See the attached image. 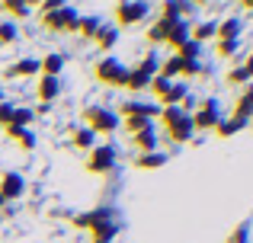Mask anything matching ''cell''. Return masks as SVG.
<instances>
[{
  "label": "cell",
  "instance_id": "cell-1",
  "mask_svg": "<svg viewBox=\"0 0 253 243\" xmlns=\"http://www.w3.org/2000/svg\"><path fill=\"white\" fill-rule=\"evenodd\" d=\"M81 119H84V128H90L93 135H116L119 131V115L109 106H86Z\"/></svg>",
  "mask_w": 253,
  "mask_h": 243
},
{
  "label": "cell",
  "instance_id": "cell-2",
  "mask_svg": "<svg viewBox=\"0 0 253 243\" xmlns=\"http://www.w3.org/2000/svg\"><path fill=\"white\" fill-rule=\"evenodd\" d=\"M128 70L119 58L106 55L103 61H96V68H93V77H96L103 87H112V90H125V83H128Z\"/></svg>",
  "mask_w": 253,
  "mask_h": 243
},
{
  "label": "cell",
  "instance_id": "cell-3",
  "mask_svg": "<svg viewBox=\"0 0 253 243\" xmlns=\"http://www.w3.org/2000/svg\"><path fill=\"white\" fill-rule=\"evenodd\" d=\"M39 23H42L48 32H77L81 13H77L74 6L61 3V6H55V10H48V13H39Z\"/></svg>",
  "mask_w": 253,
  "mask_h": 243
},
{
  "label": "cell",
  "instance_id": "cell-4",
  "mask_svg": "<svg viewBox=\"0 0 253 243\" xmlns=\"http://www.w3.org/2000/svg\"><path fill=\"white\" fill-rule=\"evenodd\" d=\"M116 163H119L116 144H96V147L90 150V157H86V173L106 176V173H112V170H116Z\"/></svg>",
  "mask_w": 253,
  "mask_h": 243
},
{
  "label": "cell",
  "instance_id": "cell-5",
  "mask_svg": "<svg viewBox=\"0 0 253 243\" xmlns=\"http://www.w3.org/2000/svg\"><path fill=\"white\" fill-rule=\"evenodd\" d=\"M151 13L148 3H141V0H122V3H116V10H112V16H116V29H128V26H138L144 23Z\"/></svg>",
  "mask_w": 253,
  "mask_h": 243
},
{
  "label": "cell",
  "instance_id": "cell-6",
  "mask_svg": "<svg viewBox=\"0 0 253 243\" xmlns=\"http://www.w3.org/2000/svg\"><path fill=\"white\" fill-rule=\"evenodd\" d=\"M189 119H192V128H196V131H215V125L224 119V115H221V103H218L215 96L199 100L196 112H192Z\"/></svg>",
  "mask_w": 253,
  "mask_h": 243
},
{
  "label": "cell",
  "instance_id": "cell-7",
  "mask_svg": "<svg viewBox=\"0 0 253 243\" xmlns=\"http://www.w3.org/2000/svg\"><path fill=\"white\" fill-rule=\"evenodd\" d=\"M116 115H119V119H131V115L157 119V115H161V106H157V103H148V100H125V103H119Z\"/></svg>",
  "mask_w": 253,
  "mask_h": 243
},
{
  "label": "cell",
  "instance_id": "cell-8",
  "mask_svg": "<svg viewBox=\"0 0 253 243\" xmlns=\"http://www.w3.org/2000/svg\"><path fill=\"white\" fill-rule=\"evenodd\" d=\"M26 195V179L23 173H16V170H6V173H0V199L3 202H16Z\"/></svg>",
  "mask_w": 253,
  "mask_h": 243
},
{
  "label": "cell",
  "instance_id": "cell-9",
  "mask_svg": "<svg viewBox=\"0 0 253 243\" xmlns=\"http://www.w3.org/2000/svg\"><path fill=\"white\" fill-rule=\"evenodd\" d=\"M103 221H119V211L116 208H93V211H84V214H77L71 224L74 227H81V231H93L96 224H103Z\"/></svg>",
  "mask_w": 253,
  "mask_h": 243
},
{
  "label": "cell",
  "instance_id": "cell-10",
  "mask_svg": "<svg viewBox=\"0 0 253 243\" xmlns=\"http://www.w3.org/2000/svg\"><path fill=\"white\" fill-rule=\"evenodd\" d=\"M164 131H167V141H173V144H189L192 138H196V128H192V119H189L186 112L179 115L176 122H170V125H167Z\"/></svg>",
  "mask_w": 253,
  "mask_h": 243
},
{
  "label": "cell",
  "instance_id": "cell-11",
  "mask_svg": "<svg viewBox=\"0 0 253 243\" xmlns=\"http://www.w3.org/2000/svg\"><path fill=\"white\" fill-rule=\"evenodd\" d=\"M241 35H244V19L241 16H224L215 26V42H234Z\"/></svg>",
  "mask_w": 253,
  "mask_h": 243
},
{
  "label": "cell",
  "instance_id": "cell-12",
  "mask_svg": "<svg viewBox=\"0 0 253 243\" xmlns=\"http://www.w3.org/2000/svg\"><path fill=\"white\" fill-rule=\"evenodd\" d=\"M36 96H39V103H48V106H51V103L61 96V77H42V74H39Z\"/></svg>",
  "mask_w": 253,
  "mask_h": 243
},
{
  "label": "cell",
  "instance_id": "cell-13",
  "mask_svg": "<svg viewBox=\"0 0 253 243\" xmlns=\"http://www.w3.org/2000/svg\"><path fill=\"white\" fill-rule=\"evenodd\" d=\"M3 74L10 77V80H19V77H36L39 74V58H19V61H13Z\"/></svg>",
  "mask_w": 253,
  "mask_h": 243
},
{
  "label": "cell",
  "instance_id": "cell-14",
  "mask_svg": "<svg viewBox=\"0 0 253 243\" xmlns=\"http://www.w3.org/2000/svg\"><path fill=\"white\" fill-rule=\"evenodd\" d=\"M234 119L241 122H250L253 119V83H247V87L237 93V103H234Z\"/></svg>",
  "mask_w": 253,
  "mask_h": 243
},
{
  "label": "cell",
  "instance_id": "cell-15",
  "mask_svg": "<svg viewBox=\"0 0 253 243\" xmlns=\"http://www.w3.org/2000/svg\"><path fill=\"white\" fill-rule=\"evenodd\" d=\"M64 64H68V58H64L61 51H51V55H45L42 61H39V74L42 77H61Z\"/></svg>",
  "mask_w": 253,
  "mask_h": 243
},
{
  "label": "cell",
  "instance_id": "cell-16",
  "mask_svg": "<svg viewBox=\"0 0 253 243\" xmlns=\"http://www.w3.org/2000/svg\"><path fill=\"white\" fill-rule=\"evenodd\" d=\"M131 147L138 150V154H151V150H157V128L151 125V128L138 131V135H131Z\"/></svg>",
  "mask_w": 253,
  "mask_h": 243
},
{
  "label": "cell",
  "instance_id": "cell-17",
  "mask_svg": "<svg viewBox=\"0 0 253 243\" xmlns=\"http://www.w3.org/2000/svg\"><path fill=\"white\" fill-rule=\"evenodd\" d=\"M183 42H189V19H179V23H170V29H167V42H164V45H170V48L176 51Z\"/></svg>",
  "mask_w": 253,
  "mask_h": 243
},
{
  "label": "cell",
  "instance_id": "cell-18",
  "mask_svg": "<svg viewBox=\"0 0 253 243\" xmlns=\"http://www.w3.org/2000/svg\"><path fill=\"white\" fill-rule=\"evenodd\" d=\"M215 19H202V23H196V26H189V38L192 42H215Z\"/></svg>",
  "mask_w": 253,
  "mask_h": 243
},
{
  "label": "cell",
  "instance_id": "cell-19",
  "mask_svg": "<svg viewBox=\"0 0 253 243\" xmlns=\"http://www.w3.org/2000/svg\"><path fill=\"white\" fill-rule=\"evenodd\" d=\"M196 6L192 3H179V0H170V3L161 6V19H167V23H179V19H186L183 13H192Z\"/></svg>",
  "mask_w": 253,
  "mask_h": 243
},
{
  "label": "cell",
  "instance_id": "cell-20",
  "mask_svg": "<svg viewBox=\"0 0 253 243\" xmlns=\"http://www.w3.org/2000/svg\"><path fill=\"white\" fill-rule=\"evenodd\" d=\"M3 131H6V138H10V141H16L23 150H32V147H36V131H29V128H13V125H6Z\"/></svg>",
  "mask_w": 253,
  "mask_h": 243
},
{
  "label": "cell",
  "instance_id": "cell-21",
  "mask_svg": "<svg viewBox=\"0 0 253 243\" xmlns=\"http://www.w3.org/2000/svg\"><path fill=\"white\" fill-rule=\"evenodd\" d=\"M164 163H167V154H164V150H151V154L135 157V170H161Z\"/></svg>",
  "mask_w": 253,
  "mask_h": 243
},
{
  "label": "cell",
  "instance_id": "cell-22",
  "mask_svg": "<svg viewBox=\"0 0 253 243\" xmlns=\"http://www.w3.org/2000/svg\"><path fill=\"white\" fill-rule=\"evenodd\" d=\"M93 42H96V48H103V51H109L112 48V45H116L119 42V29H116V26H99V32H96V35H93Z\"/></svg>",
  "mask_w": 253,
  "mask_h": 243
},
{
  "label": "cell",
  "instance_id": "cell-23",
  "mask_svg": "<svg viewBox=\"0 0 253 243\" xmlns=\"http://www.w3.org/2000/svg\"><path fill=\"white\" fill-rule=\"evenodd\" d=\"M71 144H74L77 150H93V147H96V135H93L90 128H84V125H81V128L71 131Z\"/></svg>",
  "mask_w": 253,
  "mask_h": 243
},
{
  "label": "cell",
  "instance_id": "cell-24",
  "mask_svg": "<svg viewBox=\"0 0 253 243\" xmlns=\"http://www.w3.org/2000/svg\"><path fill=\"white\" fill-rule=\"evenodd\" d=\"M119 231H122V218H119V221H103V224H96V227H93V240H116V234Z\"/></svg>",
  "mask_w": 253,
  "mask_h": 243
},
{
  "label": "cell",
  "instance_id": "cell-25",
  "mask_svg": "<svg viewBox=\"0 0 253 243\" xmlns=\"http://www.w3.org/2000/svg\"><path fill=\"white\" fill-rule=\"evenodd\" d=\"M244 128H247V122H241V119L231 115V119H221V122L215 125V135L218 138H234V135H241Z\"/></svg>",
  "mask_w": 253,
  "mask_h": 243
},
{
  "label": "cell",
  "instance_id": "cell-26",
  "mask_svg": "<svg viewBox=\"0 0 253 243\" xmlns=\"http://www.w3.org/2000/svg\"><path fill=\"white\" fill-rule=\"evenodd\" d=\"M151 80H154V77H148L144 70L131 68V70H128V83H125V90H128V93H141V90L151 87Z\"/></svg>",
  "mask_w": 253,
  "mask_h": 243
},
{
  "label": "cell",
  "instance_id": "cell-27",
  "mask_svg": "<svg viewBox=\"0 0 253 243\" xmlns=\"http://www.w3.org/2000/svg\"><path fill=\"white\" fill-rule=\"evenodd\" d=\"M0 10L10 13L13 23H16V19H26L32 13V3H26V0H3V3H0Z\"/></svg>",
  "mask_w": 253,
  "mask_h": 243
},
{
  "label": "cell",
  "instance_id": "cell-28",
  "mask_svg": "<svg viewBox=\"0 0 253 243\" xmlns=\"http://www.w3.org/2000/svg\"><path fill=\"white\" fill-rule=\"evenodd\" d=\"M99 26H103V19H99V16H81L77 35H81V38H90V42H93V35L99 32Z\"/></svg>",
  "mask_w": 253,
  "mask_h": 243
},
{
  "label": "cell",
  "instance_id": "cell-29",
  "mask_svg": "<svg viewBox=\"0 0 253 243\" xmlns=\"http://www.w3.org/2000/svg\"><path fill=\"white\" fill-rule=\"evenodd\" d=\"M173 83H176V80H164V77H154V80H151V87H148V93L154 96L157 103H164V100H167V93L173 90Z\"/></svg>",
  "mask_w": 253,
  "mask_h": 243
},
{
  "label": "cell",
  "instance_id": "cell-30",
  "mask_svg": "<svg viewBox=\"0 0 253 243\" xmlns=\"http://www.w3.org/2000/svg\"><path fill=\"white\" fill-rule=\"evenodd\" d=\"M167 29H170V23L157 16V23L148 29V42H151V45H164V42H167Z\"/></svg>",
  "mask_w": 253,
  "mask_h": 243
},
{
  "label": "cell",
  "instance_id": "cell-31",
  "mask_svg": "<svg viewBox=\"0 0 253 243\" xmlns=\"http://www.w3.org/2000/svg\"><path fill=\"white\" fill-rule=\"evenodd\" d=\"M32 122H36L32 109H26V106H16V109H13V119H10V125H13V128H29Z\"/></svg>",
  "mask_w": 253,
  "mask_h": 243
},
{
  "label": "cell",
  "instance_id": "cell-32",
  "mask_svg": "<svg viewBox=\"0 0 253 243\" xmlns=\"http://www.w3.org/2000/svg\"><path fill=\"white\" fill-rule=\"evenodd\" d=\"M16 38H19V26L13 19H3L0 23V45H13Z\"/></svg>",
  "mask_w": 253,
  "mask_h": 243
},
{
  "label": "cell",
  "instance_id": "cell-33",
  "mask_svg": "<svg viewBox=\"0 0 253 243\" xmlns=\"http://www.w3.org/2000/svg\"><path fill=\"white\" fill-rule=\"evenodd\" d=\"M224 83H228V87H241V90H244V87H247V83H253V80H250L247 74H244L241 64H237V68H231L228 74H224Z\"/></svg>",
  "mask_w": 253,
  "mask_h": 243
},
{
  "label": "cell",
  "instance_id": "cell-34",
  "mask_svg": "<svg viewBox=\"0 0 253 243\" xmlns=\"http://www.w3.org/2000/svg\"><path fill=\"white\" fill-rule=\"evenodd\" d=\"M186 93H189V87H186V83H179V80H176V83H173V90L167 93V100L161 103V109H164V106H179V103L186 100Z\"/></svg>",
  "mask_w": 253,
  "mask_h": 243
},
{
  "label": "cell",
  "instance_id": "cell-35",
  "mask_svg": "<svg viewBox=\"0 0 253 243\" xmlns=\"http://www.w3.org/2000/svg\"><path fill=\"white\" fill-rule=\"evenodd\" d=\"M119 125H122L128 135H138V131L151 128V119H141V115H131V119H119Z\"/></svg>",
  "mask_w": 253,
  "mask_h": 243
},
{
  "label": "cell",
  "instance_id": "cell-36",
  "mask_svg": "<svg viewBox=\"0 0 253 243\" xmlns=\"http://www.w3.org/2000/svg\"><path fill=\"white\" fill-rule=\"evenodd\" d=\"M135 68H138V70H144L148 77H157V70H161V61H157V55H154V51H148V55H144L141 61L135 64Z\"/></svg>",
  "mask_w": 253,
  "mask_h": 243
},
{
  "label": "cell",
  "instance_id": "cell-37",
  "mask_svg": "<svg viewBox=\"0 0 253 243\" xmlns=\"http://www.w3.org/2000/svg\"><path fill=\"white\" fill-rule=\"evenodd\" d=\"M215 51H218V58H234L237 51H241V38H234V42H215Z\"/></svg>",
  "mask_w": 253,
  "mask_h": 243
},
{
  "label": "cell",
  "instance_id": "cell-38",
  "mask_svg": "<svg viewBox=\"0 0 253 243\" xmlns=\"http://www.w3.org/2000/svg\"><path fill=\"white\" fill-rule=\"evenodd\" d=\"M179 77H202V61H183L179 58Z\"/></svg>",
  "mask_w": 253,
  "mask_h": 243
},
{
  "label": "cell",
  "instance_id": "cell-39",
  "mask_svg": "<svg viewBox=\"0 0 253 243\" xmlns=\"http://www.w3.org/2000/svg\"><path fill=\"white\" fill-rule=\"evenodd\" d=\"M224 243H250V227H247V224L234 227V231L228 234V240H224Z\"/></svg>",
  "mask_w": 253,
  "mask_h": 243
},
{
  "label": "cell",
  "instance_id": "cell-40",
  "mask_svg": "<svg viewBox=\"0 0 253 243\" xmlns=\"http://www.w3.org/2000/svg\"><path fill=\"white\" fill-rule=\"evenodd\" d=\"M179 115H183V109H179V106H164L157 119H161V122H164V128H167V125H170V122H176Z\"/></svg>",
  "mask_w": 253,
  "mask_h": 243
},
{
  "label": "cell",
  "instance_id": "cell-41",
  "mask_svg": "<svg viewBox=\"0 0 253 243\" xmlns=\"http://www.w3.org/2000/svg\"><path fill=\"white\" fill-rule=\"evenodd\" d=\"M13 103H0V128H6V125H10V119H13Z\"/></svg>",
  "mask_w": 253,
  "mask_h": 243
},
{
  "label": "cell",
  "instance_id": "cell-42",
  "mask_svg": "<svg viewBox=\"0 0 253 243\" xmlns=\"http://www.w3.org/2000/svg\"><path fill=\"white\" fill-rule=\"evenodd\" d=\"M241 68H244V74H247L250 80H253V51H250V55H247V58L241 61Z\"/></svg>",
  "mask_w": 253,
  "mask_h": 243
},
{
  "label": "cell",
  "instance_id": "cell-43",
  "mask_svg": "<svg viewBox=\"0 0 253 243\" xmlns=\"http://www.w3.org/2000/svg\"><path fill=\"white\" fill-rule=\"evenodd\" d=\"M244 10H253V0H244Z\"/></svg>",
  "mask_w": 253,
  "mask_h": 243
},
{
  "label": "cell",
  "instance_id": "cell-44",
  "mask_svg": "<svg viewBox=\"0 0 253 243\" xmlns=\"http://www.w3.org/2000/svg\"><path fill=\"white\" fill-rule=\"evenodd\" d=\"M0 103H6V96H3V90H0Z\"/></svg>",
  "mask_w": 253,
  "mask_h": 243
},
{
  "label": "cell",
  "instance_id": "cell-45",
  "mask_svg": "<svg viewBox=\"0 0 253 243\" xmlns=\"http://www.w3.org/2000/svg\"><path fill=\"white\" fill-rule=\"evenodd\" d=\"M3 205H6V202H3V199H0V211H3Z\"/></svg>",
  "mask_w": 253,
  "mask_h": 243
},
{
  "label": "cell",
  "instance_id": "cell-46",
  "mask_svg": "<svg viewBox=\"0 0 253 243\" xmlns=\"http://www.w3.org/2000/svg\"><path fill=\"white\" fill-rule=\"evenodd\" d=\"M93 243H109V240H93Z\"/></svg>",
  "mask_w": 253,
  "mask_h": 243
},
{
  "label": "cell",
  "instance_id": "cell-47",
  "mask_svg": "<svg viewBox=\"0 0 253 243\" xmlns=\"http://www.w3.org/2000/svg\"><path fill=\"white\" fill-rule=\"evenodd\" d=\"M250 122H253V119H250Z\"/></svg>",
  "mask_w": 253,
  "mask_h": 243
}]
</instances>
